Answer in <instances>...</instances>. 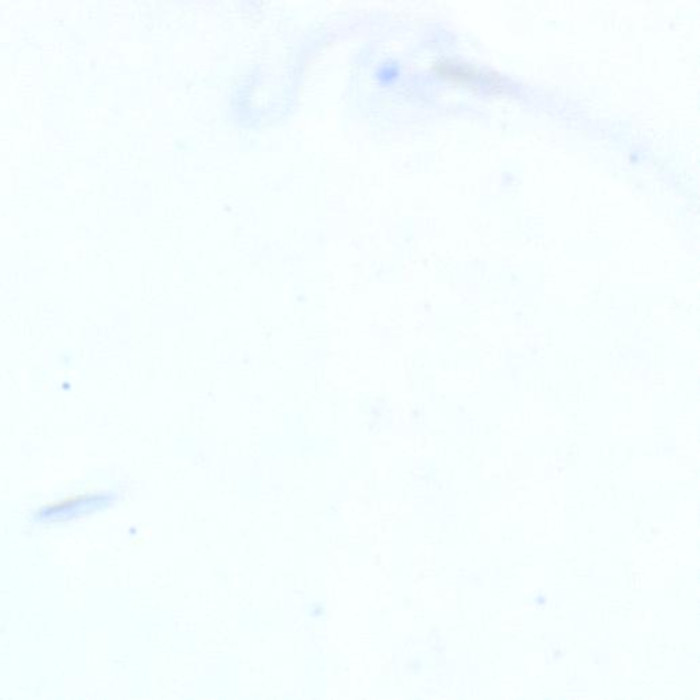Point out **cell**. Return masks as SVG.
Returning <instances> with one entry per match:
<instances>
[{
    "mask_svg": "<svg viewBox=\"0 0 700 700\" xmlns=\"http://www.w3.org/2000/svg\"><path fill=\"white\" fill-rule=\"evenodd\" d=\"M438 77L443 81L460 86V88L471 89V91L495 92L505 88L500 75L494 73L484 72L474 65L457 62V60H440L434 66Z\"/></svg>",
    "mask_w": 700,
    "mask_h": 700,
    "instance_id": "obj_1",
    "label": "cell"
}]
</instances>
